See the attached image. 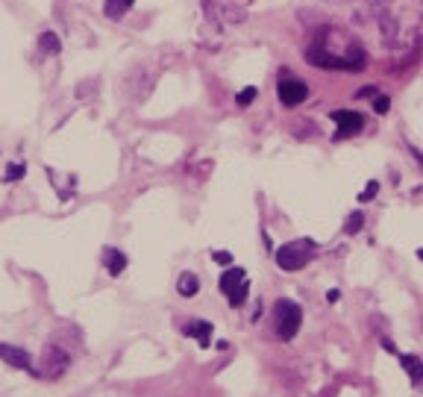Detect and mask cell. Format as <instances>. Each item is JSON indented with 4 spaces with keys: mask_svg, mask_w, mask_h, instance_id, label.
I'll use <instances>...</instances> for the list:
<instances>
[{
    "mask_svg": "<svg viewBox=\"0 0 423 397\" xmlns=\"http://www.w3.org/2000/svg\"><path fill=\"white\" fill-rule=\"evenodd\" d=\"M315 250H317V245L312 238H297V242H288L276 250V265L282 271H300L315 259Z\"/></svg>",
    "mask_w": 423,
    "mask_h": 397,
    "instance_id": "obj_1",
    "label": "cell"
},
{
    "mask_svg": "<svg viewBox=\"0 0 423 397\" xmlns=\"http://www.w3.org/2000/svg\"><path fill=\"white\" fill-rule=\"evenodd\" d=\"M273 318H276V339L291 342L300 330V324H303V309H300L294 301H276Z\"/></svg>",
    "mask_w": 423,
    "mask_h": 397,
    "instance_id": "obj_2",
    "label": "cell"
},
{
    "mask_svg": "<svg viewBox=\"0 0 423 397\" xmlns=\"http://www.w3.org/2000/svg\"><path fill=\"white\" fill-rule=\"evenodd\" d=\"M68 368H71V353L50 345L42 353V368H35V376H42V380H59V376H65Z\"/></svg>",
    "mask_w": 423,
    "mask_h": 397,
    "instance_id": "obj_3",
    "label": "cell"
},
{
    "mask_svg": "<svg viewBox=\"0 0 423 397\" xmlns=\"http://www.w3.org/2000/svg\"><path fill=\"white\" fill-rule=\"evenodd\" d=\"M220 291L227 294V301H230L232 306L244 303L247 294H250V280H247L244 268H230V271H224V276H220Z\"/></svg>",
    "mask_w": 423,
    "mask_h": 397,
    "instance_id": "obj_4",
    "label": "cell"
},
{
    "mask_svg": "<svg viewBox=\"0 0 423 397\" xmlns=\"http://www.w3.org/2000/svg\"><path fill=\"white\" fill-rule=\"evenodd\" d=\"M276 94H279L282 106H300L309 97V86L303 83V79L291 77V74H282L279 83H276Z\"/></svg>",
    "mask_w": 423,
    "mask_h": 397,
    "instance_id": "obj_5",
    "label": "cell"
},
{
    "mask_svg": "<svg viewBox=\"0 0 423 397\" xmlns=\"http://www.w3.org/2000/svg\"><path fill=\"white\" fill-rule=\"evenodd\" d=\"M0 359H4L6 365L18 368V371H30L35 376V365L30 359V353L21 350V347H15V345H0Z\"/></svg>",
    "mask_w": 423,
    "mask_h": 397,
    "instance_id": "obj_6",
    "label": "cell"
},
{
    "mask_svg": "<svg viewBox=\"0 0 423 397\" xmlns=\"http://www.w3.org/2000/svg\"><path fill=\"white\" fill-rule=\"evenodd\" d=\"M332 121L338 124L335 138L341 142V138H347V135L359 133V130H361V124H365V118H361L359 112H332Z\"/></svg>",
    "mask_w": 423,
    "mask_h": 397,
    "instance_id": "obj_7",
    "label": "cell"
},
{
    "mask_svg": "<svg viewBox=\"0 0 423 397\" xmlns=\"http://www.w3.org/2000/svg\"><path fill=\"white\" fill-rule=\"evenodd\" d=\"M186 335H191V339H197L200 347H209L212 345V324L209 321H188L183 327Z\"/></svg>",
    "mask_w": 423,
    "mask_h": 397,
    "instance_id": "obj_8",
    "label": "cell"
},
{
    "mask_svg": "<svg viewBox=\"0 0 423 397\" xmlns=\"http://www.w3.org/2000/svg\"><path fill=\"white\" fill-rule=\"evenodd\" d=\"M397 359H400L402 368H406L409 380H412L414 386L423 383V359H420V356H414V353H397Z\"/></svg>",
    "mask_w": 423,
    "mask_h": 397,
    "instance_id": "obj_9",
    "label": "cell"
},
{
    "mask_svg": "<svg viewBox=\"0 0 423 397\" xmlns=\"http://www.w3.org/2000/svg\"><path fill=\"white\" fill-rule=\"evenodd\" d=\"M103 256H106V271H109V276H118V274H124V268H127V256L120 253V250H115V247H106L103 250Z\"/></svg>",
    "mask_w": 423,
    "mask_h": 397,
    "instance_id": "obj_10",
    "label": "cell"
},
{
    "mask_svg": "<svg viewBox=\"0 0 423 397\" xmlns=\"http://www.w3.org/2000/svg\"><path fill=\"white\" fill-rule=\"evenodd\" d=\"M176 291L183 294V297H194L200 291V280H197V274H179V283H176Z\"/></svg>",
    "mask_w": 423,
    "mask_h": 397,
    "instance_id": "obj_11",
    "label": "cell"
},
{
    "mask_svg": "<svg viewBox=\"0 0 423 397\" xmlns=\"http://www.w3.org/2000/svg\"><path fill=\"white\" fill-rule=\"evenodd\" d=\"M132 4H135V0H106L103 12H106V18L118 21V18H124V15L130 12V6H132Z\"/></svg>",
    "mask_w": 423,
    "mask_h": 397,
    "instance_id": "obj_12",
    "label": "cell"
},
{
    "mask_svg": "<svg viewBox=\"0 0 423 397\" xmlns=\"http://www.w3.org/2000/svg\"><path fill=\"white\" fill-rule=\"evenodd\" d=\"M38 47H42L45 53H50V56H56L59 50H62V42H59L56 33H42L38 35Z\"/></svg>",
    "mask_w": 423,
    "mask_h": 397,
    "instance_id": "obj_13",
    "label": "cell"
},
{
    "mask_svg": "<svg viewBox=\"0 0 423 397\" xmlns=\"http://www.w3.org/2000/svg\"><path fill=\"white\" fill-rule=\"evenodd\" d=\"M24 174H27V165H24V162H12V165L6 168V174H4V180H6V183H15V180H21Z\"/></svg>",
    "mask_w": 423,
    "mask_h": 397,
    "instance_id": "obj_14",
    "label": "cell"
},
{
    "mask_svg": "<svg viewBox=\"0 0 423 397\" xmlns=\"http://www.w3.org/2000/svg\"><path fill=\"white\" fill-rule=\"evenodd\" d=\"M361 224H365V215H361V212H353V215L347 218V224H344V233H347V235H356V233L361 230Z\"/></svg>",
    "mask_w": 423,
    "mask_h": 397,
    "instance_id": "obj_15",
    "label": "cell"
},
{
    "mask_svg": "<svg viewBox=\"0 0 423 397\" xmlns=\"http://www.w3.org/2000/svg\"><path fill=\"white\" fill-rule=\"evenodd\" d=\"M256 94H259V91H256V86H247L244 91H241V94H238V104H241V106H247V104L253 101V97H256Z\"/></svg>",
    "mask_w": 423,
    "mask_h": 397,
    "instance_id": "obj_16",
    "label": "cell"
},
{
    "mask_svg": "<svg viewBox=\"0 0 423 397\" xmlns=\"http://www.w3.org/2000/svg\"><path fill=\"white\" fill-rule=\"evenodd\" d=\"M388 106H391V101H388V97H382V94L373 101V109H376L379 115H385V112H388Z\"/></svg>",
    "mask_w": 423,
    "mask_h": 397,
    "instance_id": "obj_17",
    "label": "cell"
},
{
    "mask_svg": "<svg viewBox=\"0 0 423 397\" xmlns=\"http://www.w3.org/2000/svg\"><path fill=\"white\" fill-rule=\"evenodd\" d=\"M376 191H379V183H368V186H365V191L359 194V201H371V197H373Z\"/></svg>",
    "mask_w": 423,
    "mask_h": 397,
    "instance_id": "obj_18",
    "label": "cell"
},
{
    "mask_svg": "<svg viewBox=\"0 0 423 397\" xmlns=\"http://www.w3.org/2000/svg\"><path fill=\"white\" fill-rule=\"evenodd\" d=\"M212 259H215V262H220V265H230V262H232V256H230L227 250H218V253L212 256Z\"/></svg>",
    "mask_w": 423,
    "mask_h": 397,
    "instance_id": "obj_19",
    "label": "cell"
},
{
    "mask_svg": "<svg viewBox=\"0 0 423 397\" xmlns=\"http://www.w3.org/2000/svg\"><path fill=\"white\" fill-rule=\"evenodd\" d=\"M373 94H379V91H376V89H361L359 97H373Z\"/></svg>",
    "mask_w": 423,
    "mask_h": 397,
    "instance_id": "obj_20",
    "label": "cell"
},
{
    "mask_svg": "<svg viewBox=\"0 0 423 397\" xmlns=\"http://www.w3.org/2000/svg\"><path fill=\"white\" fill-rule=\"evenodd\" d=\"M412 153H414V159H417V162H420V165H423V153H420V150H417V147H412Z\"/></svg>",
    "mask_w": 423,
    "mask_h": 397,
    "instance_id": "obj_21",
    "label": "cell"
},
{
    "mask_svg": "<svg viewBox=\"0 0 423 397\" xmlns=\"http://www.w3.org/2000/svg\"><path fill=\"white\" fill-rule=\"evenodd\" d=\"M417 256H420V259H423V247H420V250H417Z\"/></svg>",
    "mask_w": 423,
    "mask_h": 397,
    "instance_id": "obj_22",
    "label": "cell"
}]
</instances>
